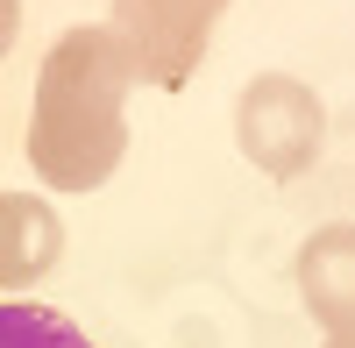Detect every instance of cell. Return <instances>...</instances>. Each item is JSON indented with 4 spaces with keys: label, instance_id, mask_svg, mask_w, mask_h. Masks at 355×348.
I'll use <instances>...</instances> for the list:
<instances>
[{
    "label": "cell",
    "instance_id": "obj_8",
    "mask_svg": "<svg viewBox=\"0 0 355 348\" xmlns=\"http://www.w3.org/2000/svg\"><path fill=\"white\" fill-rule=\"evenodd\" d=\"M327 348H355V327H341V334H327Z\"/></svg>",
    "mask_w": 355,
    "mask_h": 348
},
{
    "label": "cell",
    "instance_id": "obj_2",
    "mask_svg": "<svg viewBox=\"0 0 355 348\" xmlns=\"http://www.w3.org/2000/svg\"><path fill=\"white\" fill-rule=\"evenodd\" d=\"M234 142H242V157L256 171L299 178L320 157V142H327V107H320V93L306 78L263 71V78L242 85V100H234Z\"/></svg>",
    "mask_w": 355,
    "mask_h": 348
},
{
    "label": "cell",
    "instance_id": "obj_1",
    "mask_svg": "<svg viewBox=\"0 0 355 348\" xmlns=\"http://www.w3.org/2000/svg\"><path fill=\"white\" fill-rule=\"evenodd\" d=\"M128 50L114 28H64L36 71V107H28V171L57 192H93L114 178L128 150Z\"/></svg>",
    "mask_w": 355,
    "mask_h": 348
},
{
    "label": "cell",
    "instance_id": "obj_4",
    "mask_svg": "<svg viewBox=\"0 0 355 348\" xmlns=\"http://www.w3.org/2000/svg\"><path fill=\"white\" fill-rule=\"evenodd\" d=\"M64 256V220L50 199L36 192H8L0 185V292H28L36 277L57 270Z\"/></svg>",
    "mask_w": 355,
    "mask_h": 348
},
{
    "label": "cell",
    "instance_id": "obj_3",
    "mask_svg": "<svg viewBox=\"0 0 355 348\" xmlns=\"http://www.w3.org/2000/svg\"><path fill=\"white\" fill-rule=\"evenodd\" d=\"M227 15V0H114V43L128 50V71L178 93L192 71L206 43H214V21Z\"/></svg>",
    "mask_w": 355,
    "mask_h": 348
},
{
    "label": "cell",
    "instance_id": "obj_6",
    "mask_svg": "<svg viewBox=\"0 0 355 348\" xmlns=\"http://www.w3.org/2000/svg\"><path fill=\"white\" fill-rule=\"evenodd\" d=\"M0 348H93L85 327H71L64 313H50L36 299H8L0 306Z\"/></svg>",
    "mask_w": 355,
    "mask_h": 348
},
{
    "label": "cell",
    "instance_id": "obj_5",
    "mask_svg": "<svg viewBox=\"0 0 355 348\" xmlns=\"http://www.w3.org/2000/svg\"><path fill=\"white\" fill-rule=\"evenodd\" d=\"M299 292L327 334L355 327V220L313 227V242L299 249Z\"/></svg>",
    "mask_w": 355,
    "mask_h": 348
},
{
    "label": "cell",
    "instance_id": "obj_7",
    "mask_svg": "<svg viewBox=\"0 0 355 348\" xmlns=\"http://www.w3.org/2000/svg\"><path fill=\"white\" fill-rule=\"evenodd\" d=\"M15 28H21V0H0V50L15 43Z\"/></svg>",
    "mask_w": 355,
    "mask_h": 348
}]
</instances>
